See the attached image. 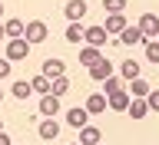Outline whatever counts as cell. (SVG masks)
I'll list each match as a JSON object with an SVG mask.
<instances>
[{
	"instance_id": "cell-1",
	"label": "cell",
	"mask_w": 159,
	"mask_h": 145,
	"mask_svg": "<svg viewBox=\"0 0 159 145\" xmlns=\"http://www.w3.org/2000/svg\"><path fill=\"white\" fill-rule=\"evenodd\" d=\"M47 23H43V20H27V30H23V40H27L30 46H37V43H43V40H47Z\"/></svg>"
},
{
	"instance_id": "cell-2",
	"label": "cell",
	"mask_w": 159,
	"mask_h": 145,
	"mask_svg": "<svg viewBox=\"0 0 159 145\" xmlns=\"http://www.w3.org/2000/svg\"><path fill=\"white\" fill-rule=\"evenodd\" d=\"M27 53H30V43H27L23 36L7 40V46H3V56H7L10 63H17V59H27Z\"/></svg>"
},
{
	"instance_id": "cell-3",
	"label": "cell",
	"mask_w": 159,
	"mask_h": 145,
	"mask_svg": "<svg viewBox=\"0 0 159 145\" xmlns=\"http://www.w3.org/2000/svg\"><path fill=\"white\" fill-rule=\"evenodd\" d=\"M136 27H139V33H143L146 40H156L159 36V17H156V13H143Z\"/></svg>"
},
{
	"instance_id": "cell-4",
	"label": "cell",
	"mask_w": 159,
	"mask_h": 145,
	"mask_svg": "<svg viewBox=\"0 0 159 145\" xmlns=\"http://www.w3.org/2000/svg\"><path fill=\"white\" fill-rule=\"evenodd\" d=\"M86 0H70V3H66V7H63V13H66V20H70V23H80V20H83V17H86Z\"/></svg>"
},
{
	"instance_id": "cell-5",
	"label": "cell",
	"mask_w": 159,
	"mask_h": 145,
	"mask_svg": "<svg viewBox=\"0 0 159 145\" xmlns=\"http://www.w3.org/2000/svg\"><path fill=\"white\" fill-rule=\"evenodd\" d=\"M106 76H113V63H109V59L103 56V59H96V63L89 66V79H96V83H103Z\"/></svg>"
},
{
	"instance_id": "cell-6",
	"label": "cell",
	"mask_w": 159,
	"mask_h": 145,
	"mask_svg": "<svg viewBox=\"0 0 159 145\" xmlns=\"http://www.w3.org/2000/svg\"><path fill=\"white\" fill-rule=\"evenodd\" d=\"M83 40H86L89 46H106L109 33H106L103 27H86V30H83Z\"/></svg>"
},
{
	"instance_id": "cell-7",
	"label": "cell",
	"mask_w": 159,
	"mask_h": 145,
	"mask_svg": "<svg viewBox=\"0 0 159 145\" xmlns=\"http://www.w3.org/2000/svg\"><path fill=\"white\" fill-rule=\"evenodd\" d=\"M129 99H133V96H129L126 89H119V92L106 96V106L113 109V112H126V109H129Z\"/></svg>"
},
{
	"instance_id": "cell-8",
	"label": "cell",
	"mask_w": 159,
	"mask_h": 145,
	"mask_svg": "<svg viewBox=\"0 0 159 145\" xmlns=\"http://www.w3.org/2000/svg\"><path fill=\"white\" fill-rule=\"evenodd\" d=\"M40 73H43V76H47L50 83H53V79H57V76H66V63H63V59H47V63H43V69H40Z\"/></svg>"
},
{
	"instance_id": "cell-9",
	"label": "cell",
	"mask_w": 159,
	"mask_h": 145,
	"mask_svg": "<svg viewBox=\"0 0 159 145\" xmlns=\"http://www.w3.org/2000/svg\"><path fill=\"white\" fill-rule=\"evenodd\" d=\"M139 43H146V36L139 33V27H126L119 33V46H139Z\"/></svg>"
},
{
	"instance_id": "cell-10",
	"label": "cell",
	"mask_w": 159,
	"mask_h": 145,
	"mask_svg": "<svg viewBox=\"0 0 159 145\" xmlns=\"http://www.w3.org/2000/svg\"><path fill=\"white\" fill-rule=\"evenodd\" d=\"M89 112V116H99V112H106V96L103 92H93V96H86V106H83Z\"/></svg>"
},
{
	"instance_id": "cell-11",
	"label": "cell",
	"mask_w": 159,
	"mask_h": 145,
	"mask_svg": "<svg viewBox=\"0 0 159 145\" xmlns=\"http://www.w3.org/2000/svg\"><path fill=\"white\" fill-rule=\"evenodd\" d=\"M57 112H60V99L57 96H43L40 99V116L43 119H57Z\"/></svg>"
},
{
	"instance_id": "cell-12",
	"label": "cell",
	"mask_w": 159,
	"mask_h": 145,
	"mask_svg": "<svg viewBox=\"0 0 159 145\" xmlns=\"http://www.w3.org/2000/svg\"><path fill=\"white\" fill-rule=\"evenodd\" d=\"M126 27H129V23H126V17H123V13H109L106 23H103V30H106V33H116V36H119Z\"/></svg>"
},
{
	"instance_id": "cell-13",
	"label": "cell",
	"mask_w": 159,
	"mask_h": 145,
	"mask_svg": "<svg viewBox=\"0 0 159 145\" xmlns=\"http://www.w3.org/2000/svg\"><path fill=\"white\" fill-rule=\"evenodd\" d=\"M119 76L126 79V83L139 79V63H136V59H123V63H119Z\"/></svg>"
},
{
	"instance_id": "cell-14",
	"label": "cell",
	"mask_w": 159,
	"mask_h": 145,
	"mask_svg": "<svg viewBox=\"0 0 159 145\" xmlns=\"http://www.w3.org/2000/svg\"><path fill=\"white\" fill-rule=\"evenodd\" d=\"M86 119H89V112L83 106H76V109H70V112H66V122L73 129H83V126H86Z\"/></svg>"
},
{
	"instance_id": "cell-15",
	"label": "cell",
	"mask_w": 159,
	"mask_h": 145,
	"mask_svg": "<svg viewBox=\"0 0 159 145\" xmlns=\"http://www.w3.org/2000/svg\"><path fill=\"white\" fill-rule=\"evenodd\" d=\"M96 142H103V135H99L96 126H83L80 129V145H96Z\"/></svg>"
},
{
	"instance_id": "cell-16",
	"label": "cell",
	"mask_w": 159,
	"mask_h": 145,
	"mask_svg": "<svg viewBox=\"0 0 159 145\" xmlns=\"http://www.w3.org/2000/svg\"><path fill=\"white\" fill-rule=\"evenodd\" d=\"M23 30H27V20H7V23H3V33H7V40L23 36Z\"/></svg>"
},
{
	"instance_id": "cell-17",
	"label": "cell",
	"mask_w": 159,
	"mask_h": 145,
	"mask_svg": "<svg viewBox=\"0 0 159 145\" xmlns=\"http://www.w3.org/2000/svg\"><path fill=\"white\" fill-rule=\"evenodd\" d=\"M57 135H60V126H57V119H43V122H40V139L53 142Z\"/></svg>"
},
{
	"instance_id": "cell-18",
	"label": "cell",
	"mask_w": 159,
	"mask_h": 145,
	"mask_svg": "<svg viewBox=\"0 0 159 145\" xmlns=\"http://www.w3.org/2000/svg\"><path fill=\"white\" fill-rule=\"evenodd\" d=\"M149 89H152V86H149L146 79L139 76V79H133V83H129V96H133V99H146V96H149Z\"/></svg>"
},
{
	"instance_id": "cell-19",
	"label": "cell",
	"mask_w": 159,
	"mask_h": 145,
	"mask_svg": "<svg viewBox=\"0 0 159 145\" xmlns=\"http://www.w3.org/2000/svg\"><path fill=\"white\" fill-rule=\"evenodd\" d=\"M96 59H103V53H99V46H83V49H80V63H83L86 69L93 66Z\"/></svg>"
},
{
	"instance_id": "cell-20",
	"label": "cell",
	"mask_w": 159,
	"mask_h": 145,
	"mask_svg": "<svg viewBox=\"0 0 159 145\" xmlns=\"http://www.w3.org/2000/svg\"><path fill=\"white\" fill-rule=\"evenodd\" d=\"M10 92H13V99H30L33 96V86H30L27 79H17V83L10 86Z\"/></svg>"
},
{
	"instance_id": "cell-21",
	"label": "cell",
	"mask_w": 159,
	"mask_h": 145,
	"mask_svg": "<svg viewBox=\"0 0 159 145\" xmlns=\"http://www.w3.org/2000/svg\"><path fill=\"white\" fill-rule=\"evenodd\" d=\"M133 119H146V112H149V106H146V99H129V109H126Z\"/></svg>"
},
{
	"instance_id": "cell-22",
	"label": "cell",
	"mask_w": 159,
	"mask_h": 145,
	"mask_svg": "<svg viewBox=\"0 0 159 145\" xmlns=\"http://www.w3.org/2000/svg\"><path fill=\"white\" fill-rule=\"evenodd\" d=\"M119 89H123V76L113 73V76L103 79V96H113V92H119Z\"/></svg>"
},
{
	"instance_id": "cell-23",
	"label": "cell",
	"mask_w": 159,
	"mask_h": 145,
	"mask_svg": "<svg viewBox=\"0 0 159 145\" xmlns=\"http://www.w3.org/2000/svg\"><path fill=\"white\" fill-rule=\"evenodd\" d=\"M66 89H70V79L66 76H57V79H53V83H50V96H66Z\"/></svg>"
},
{
	"instance_id": "cell-24",
	"label": "cell",
	"mask_w": 159,
	"mask_h": 145,
	"mask_svg": "<svg viewBox=\"0 0 159 145\" xmlns=\"http://www.w3.org/2000/svg\"><path fill=\"white\" fill-rule=\"evenodd\" d=\"M30 86H33V92H40V96H50V79L43 76V73L30 79Z\"/></svg>"
},
{
	"instance_id": "cell-25",
	"label": "cell",
	"mask_w": 159,
	"mask_h": 145,
	"mask_svg": "<svg viewBox=\"0 0 159 145\" xmlns=\"http://www.w3.org/2000/svg\"><path fill=\"white\" fill-rule=\"evenodd\" d=\"M83 30H86L83 23H70L66 27V40L70 43H80V40H83Z\"/></svg>"
},
{
	"instance_id": "cell-26",
	"label": "cell",
	"mask_w": 159,
	"mask_h": 145,
	"mask_svg": "<svg viewBox=\"0 0 159 145\" xmlns=\"http://www.w3.org/2000/svg\"><path fill=\"white\" fill-rule=\"evenodd\" d=\"M143 46H146V59H149V63H156V66H159V43H156V40H146Z\"/></svg>"
},
{
	"instance_id": "cell-27",
	"label": "cell",
	"mask_w": 159,
	"mask_h": 145,
	"mask_svg": "<svg viewBox=\"0 0 159 145\" xmlns=\"http://www.w3.org/2000/svg\"><path fill=\"white\" fill-rule=\"evenodd\" d=\"M103 7H106V13H123L126 0H103Z\"/></svg>"
},
{
	"instance_id": "cell-28",
	"label": "cell",
	"mask_w": 159,
	"mask_h": 145,
	"mask_svg": "<svg viewBox=\"0 0 159 145\" xmlns=\"http://www.w3.org/2000/svg\"><path fill=\"white\" fill-rule=\"evenodd\" d=\"M146 106H149V112H159V89H149V96H146Z\"/></svg>"
},
{
	"instance_id": "cell-29",
	"label": "cell",
	"mask_w": 159,
	"mask_h": 145,
	"mask_svg": "<svg viewBox=\"0 0 159 145\" xmlns=\"http://www.w3.org/2000/svg\"><path fill=\"white\" fill-rule=\"evenodd\" d=\"M7 76H10V59L3 56V59H0V79H7Z\"/></svg>"
},
{
	"instance_id": "cell-30",
	"label": "cell",
	"mask_w": 159,
	"mask_h": 145,
	"mask_svg": "<svg viewBox=\"0 0 159 145\" xmlns=\"http://www.w3.org/2000/svg\"><path fill=\"white\" fill-rule=\"evenodd\" d=\"M0 145H10V135H7V132H0Z\"/></svg>"
},
{
	"instance_id": "cell-31",
	"label": "cell",
	"mask_w": 159,
	"mask_h": 145,
	"mask_svg": "<svg viewBox=\"0 0 159 145\" xmlns=\"http://www.w3.org/2000/svg\"><path fill=\"white\" fill-rule=\"evenodd\" d=\"M0 40H7V33H3V23H0Z\"/></svg>"
},
{
	"instance_id": "cell-32",
	"label": "cell",
	"mask_w": 159,
	"mask_h": 145,
	"mask_svg": "<svg viewBox=\"0 0 159 145\" xmlns=\"http://www.w3.org/2000/svg\"><path fill=\"white\" fill-rule=\"evenodd\" d=\"M0 17H3V3H0Z\"/></svg>"
},
{
	"instance_id": "cell-33",
	"label": "cell",
	"mask_w": 159,
	"mask_h": 145,
	"mask_svg": "<svg viewBox=\"0 0 159 145\" xmlns=\"http://www.w3.org/2000/svg\"><path fill=\"white\" fill-rule=\"evenodd\" d=\"M0 132H3V122H0Z\"/></svg>"
},
{
	"instance_id": "cell-34",
	"label": "cell",
	"mask_w": 159,
	"mask_h": 145,
	"mask_svg": "<svg viewBox=\"0 0 159 145\" xmlns=\"http://www.w3.org/2000/svg\"><path fill=\"white\" fill-rule=\"evenodd\" d=\"M0 99H3V89H0Z\"/></svg>"
},
{
	"instance_id": "cell-35",
	"label": "cell",
	"mask_w": 159,
	"mask_h": 145,
	"mask_svg": "<svg viewBox=\"0 0 159 145\" xmlns=\"http://www.w3.org/2000/svg\"><path fill=\"white\" fill-rule=\"evenodd\" d=\"M156 43H159V36H156Z\"/></svg>"
},
{
	"instance_id": "cell-36",
	"label": "cell",
	"mask_w": 159,
	"mask_h": 145,
	"mask_svg": "<svg viewBox=\"0 0 159 145\" xmlns=\"http://www.w3.org/2000/svg\"><path fill=\"white\" fill-rule=\"evenodd\" d=\"M96 145H103V142H96Z\"/></svg>"
},
{
	"instance_id": "cell-37",
	"label": "cell",
	"mask_w": 159,
	"mask_h": 145,
	"mask_svg": "<svg viewBox=\"0 0 159 145\" xmlns=\"http://www.w3.org/2000/svg\"><path fill=\"white\" fill-rule=\"evenodd\" d=\"M73 145H80V142H73Z\"/></svg>"
}]
</instances>
